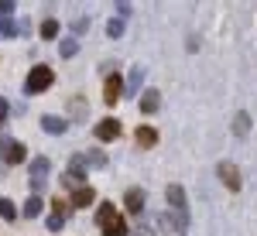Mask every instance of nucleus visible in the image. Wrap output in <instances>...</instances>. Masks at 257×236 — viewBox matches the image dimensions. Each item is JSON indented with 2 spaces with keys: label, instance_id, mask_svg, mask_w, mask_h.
<instances>
[{
  "label": "nucleus",
  "instance_id": "obj_1",
  "mask_svg": "<svg viewBox=\"0 0 257 236\" xmlns=\"http://www.w3.org/2000/svg\"><path fill=\"white\" fill-rule=\"evenodd\" d=\"M96 222L103 226V233H106V236H127V222H123V216H120L110 202H99Z\"/></svg>",
  "mask_w": 257,
  "mask_h": 236
},
{
  "label": "nucleus",
  "instance_id": "obj_2",
  "mask_svg": "<svg viewBox=\"0 0 257 236\" xmlns=\"http://www.w3.org/2000/svg\"><path fill=\"white\" fill-rule=\"evenodd\" d=\"M52 82H55V72H52L48 65H35L31 76L24 79V93H31V96H35V93H45Z\"/></svg>",
  "mask_w": 257,
  "mask_h": 236
},
{
  "label": "nucleus",
  "instance_id": "obj_3",
  "mask_svg": "<svg viewBox=\"0 0 257 236\" xmlns=\"http://www.w3.org/2000/svg\"><path fill=\"white\" fill-rule=\"evenodd\" d=\"M216 175H219V181H223L230 192H237V188H240V171H237V164L223 161V164H216Z\"/></svg>",
  "mask_w": 257,
  "mask_h": 236
},
{
  "label": "nucleus",
  "instance_id": "obj_4",
  "mask_svg": "<svg viewBox=\"0 0 257 236\" xmlns=\"http://www.w3.org/2000/svg\"><path fill=\"white\" fill-rule=\"evenodd\" d=\"M82 178H86V161H82V157L69 161V168H65V185H69V188H79Z\"/></svg>",
  "mask_w": 257,
  "mask_h": 236
},
{
  "label": "nucleus",
  "instance_id": "obj_5",
  "mask_svg": "<svg viewBox=\"0 0 257 236\" xmlns=\"http://www.w3.org/2000/svg\"><path fill=\"white\" fill-rule=\"evenodd\" d=\"M120 93H123V79L120 76H106V82H103V103L113 106V103L120 99Z\"/></svg>",
  "mask_w": 257,
  "mask_h": 236
},
{
  "label": "nucleus",
  "instance_id": "obj_6",
  "mask_svg": "<svg viewBox=\"0 0 257 236\" xmlns=\"http://www.w3.org/2000/svg\"><path fill=\"white\" fill-rule=\"evenodd\" d=\"M144 188H131V192H127V195H123V205H127V212H131V216H141V212H144Z\"/></svg>",
  "mask_w": 257,
  "mask_h": 236
},
{
  "label": "nucleus",
  "instance_id": "obj_7",
  "mask_svg": "<svg viewBox=\"0 0 257 236\" xmlns=\"http://www.w3.org/2000/svg\"><path fill=\"white\" fill-rule=\"evenodd\" d=\"M96 137L99 140H117L120 137V120H113V117L99 120V123H96Z\"/></svg>",
  "mask_w": 257,
  "mask_h": 236
},
{
  "label": "nucleus",
  "instance_id": "obj_8",
  "mask_svg": "<svg viewBox=\"0 0 257 236\" xmlns=\"http://www.w3.org/2000/svg\"><path fill=\"white\" fill-rule=\"evenodd\" d=\"M48 168H52L48 157H35V161H31V188H35V192L41 188V181H45V175H48Z\"/></svg>",
  "mask_w": 257,
  "mask_h": 236
},
{
  "label": "nucleus",
  "instance_id": "obj_9",
  "mask_svg": "<svg viewBox=\"0 0 257 236\" xmlns=\"http://www.w3.org/2000/svg\"><path fill=\"white\" fill-rule=\"evenodd\" d=\"M165 195H168V205H172L175 212H185L189 198H185V192H182V185H168V188H165Z\"/></svg>",
  "mask_w": 257,
  "mask_h": 236
},
{
  "label": "nucleus",
  "instance_id": "obj_10",
  "mask_svg": "<svg viewBox=\"0 0 257 236\" xmlns=\"http://www.w3.org/2000/svg\"><path fill=\"white\" fill-rule=\"evenodd\" d=\"M141 82H144V65H134V69H131V76H127V82H123L127 96H134V93H138Z\"/></svg>",
  "mask_w": 257,
  "mask_h": 236
},
{
  "label": "nucleus",
  "instance_id": "obj_11",
  "mask_svg": "<svg viewBox=\"0 0 257 236\" xmlns=\"http://www.w3.org/2000/svg\"><path fill=\"white\" fill-rule=\"evenodd\" d=\"M158 106H161V93L158 89H148V93L141 96V113H155Z\"/></svg>",
  "mask_w": 257,
  "mask_h": 236
},
{
  "label": "nucleus",
  "instance_id": "obj_12",
  "mask_svg": "<svg viewBox=\"0 0 257 236\" xmlns=\"http://www.w3.org/2000/svg\"><path fill=\"white\" fill-rule=\"evenodd\" d=\"M93 198H96V192H93L89 185H79V188L72 192V205H76V209H82V205H89Z\"/></svg>",
  "mask_w": 257,
  "mask_h": 236
},
{
  "label": "nucleus",
  "instance_id": "obj_13",
  "mask_svg": "<svg viewBox=\"0 0 257 236\" xmlns=\"http://www.w3.org/2000/svg\"><path fill=\"white\" fill-rule=\"evenodd\" d=\"M41 130H48V134H65L69 123H65L62 117H41Z\"/></svg>",
  "mask_w": 257,
  "mask_h": 236
},
{
  "label": "nucleus",
  "instance_id": "obj_14",
  "mask_svg": "<svg viewBox=\"0 0 257 236\" xmlns=\"http://www.w3.org/2000/svg\"><path fill=\"white\" fill-rule=\"evenodd\" d=\"M233 134H237V137H247V134H250V113H247V110L237 113V120H233Z\"/></svg>",
  "mask_w": 257,
  "mask_h": 236
},
{
  "label": "nucleus",
  "instance_id": "obj_15",
  "mask_svg": "<svg viewBox=\"0 0 257 236\" xmlns=\"http://www.w3.org/2000/svg\"><path fill=\"white\" fill-rule=\"evenodd\" d=\"M24 157H28V147L24 144H7V157H4L7 164H21Z\"/></svg>",
  "mask_w": 257,
  "mask_h": 236
},
{
  "label": "nucleus",
  "instance_id": "obj_16",
  "mask_svg": "<svg viewBox=\"0 0 257 236\" xmlns=\"http://www.w3.org/2000/svg\"><path fill=\"white\" fill-rule=\"evenodd\" d=\"M138 144L141 147H155V144H158V134H155L151 127H138Z\"/></svg>",
  "mask_w": 257,
  "mask_h": 236
},
{
  "label": "nucleus",
  "instance_id": "obj_17",
  "mask_svg": "<svg viewBox=\"0 0 257 236\" xmlns=\"http://www.w3.org/2000/svg\"><path fill=\"white\" fill-rule=\"evenodd\" d=\"M55 35H59V21L45 18V21H41V38H45V41H52Z\"/></svg>",
  "mask_w": 257,
  "mask_h": 236
},
{
  "label": "nucleus",
  "instance_id": "obj_18",
  "mask_svg": "<svg viewBox=\"0 0 257 236\" xmlns=\"http://www.w3.org/2000/svg\"><path fill=\"white\" fill-rule=\"evenodd\" d=\"M76 52H79V45H76V38H65V41L59 45V55H62V59H72Z\"/></svg>",
  "mask_w": 257,
  "mask_h": 236
},
{
  "label": "nucleus",
  "instance_id": "obj_19",
  "mask_svg": "<svg viewBox=\"0 0 257 236\" xmlns=\"http://www.w3.org/2000/svg\"><path fill=\"white\" fill-rule=\"evenodd\" d=\"M41 209H45V205H41V198L31 195V198H28V205H24V216H38Z\"/></svg>",
  "mask_w": 257,
  "mask_h": 236
},
{
  "label": "nucleus",
  "instance_id": "obj_20",
  "mask_svg": "<svg viewBox=\"0 0 257 236\" xmlns=\"http://www.w3.org/2000/svg\"><path fill=\"white\" fill-rule=\"evenodd\" d=\"M106 35H110V38H120V35H123V18L110 21V24H106Z\"/></svg>",
  "mask_w": 257,
  "mask_h": 236
},
{
  "label": "nucleus",
  "instance_id": "obj_21",
  "mask_svg": "<svg viewBox=\"0 0 257 236\" xmlns=\"http://www.w3.org/2000/svg\"><path fill=\"white\" fill-rule=\"evenodd\" d=\"M0 216H4V219H14V216H18V209H14V202H11V198H0Z\"/></svg>",
  "mask_w": 257,
  "mask_h": 236
},
{
  "label": "nucleus",
  "instance_id": "obj_22",
  "mask_svg": "<svg viewBox=\"0 0 257 236\" xmlns=\"http://www.w3.org/2000/svg\"><path fill=\"white\" fill-rule=\"evenodd\" d=\"M86 157H89L86 164H93V168H103L106 164V154H99V151H93V154H86Z\"/></svg>",
  "mask_w": 257,
  "mask_h": 236
},
{
  "label": "nucleus",
  "instance_id": "obj_23",
  "mask_svg": "<svg viewBox=\"0 0 257 236\" xmlns=\"http://www.w3.org/2000/svg\"><path fill=\"white\" fill-rule=\"evenodd\" d=\"M62 222H65V216H62V212H55V216L48 219V229H52V233H59V229H62Z\"/></svg>",
  "mask_w": 257,
  "mask_h": 236
},
{
  "label": "nucleus",
  "instance_id": "obj_24",
  "mask_svg": "<svg viewBox=\"0 0 257 236\" xmlns=\"http://www.w3.org/2000/svg\"><path fill=\"white\" fill-rule=\"evenodd\" d=\"M0 31H4L7 38H14V35H18V28H14V21H4V24H0Z\"/></svg>",
  "mask_w": 257,
  "mask_h": 236
},
{
  "label": "nucleus",
  "instance_id": "obj_25",
  "mask_svg": "<svg viewBox=\"0 0 257 236\" xmlns=\"http://www.w3.org/2000/svg\"><path fill=\"white\" fill-rule=\"evenodd\" d=\"M131 236H155V229H151V226H138Z\"/></svg>",
  "mask_w": 257,
  "mask_h": 236
},
{
  "label": "nucleus",
  "instance_id": "obj_26",
  "mask_svg": "<svg viewBox=\"0 0 257 236\" xmlns=\"http://www.w3.org/2000/svg\"><path fill=\"white\" fill-rule=\"evenodd\" d=\"M7 120V99H0V123Z\"/></svg>",
  "mask_w": 257,
  "mask_h": 236
},
{
  "label": "nucleus",
  "instance_id": "obj_27",
  "mask_svg": "<svg viewBox=\"0 0 257 236\" xmlns=\"http://www.w3.org/2000/svg\"><path fill=\"white\" fill-rule=\"evenodd\" d=\"M11 11H14V7H11L7 0H0V14H11Z\"/></svg>",
  "mask_w": 257,
  "mask_h": 236
}]
</instances>
